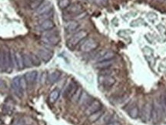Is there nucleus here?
Instances as JSON below:
<instances>
[{"label": "nucleus", "mask_w": 166, "mask_h": 125, "mask_svg": "<svg viewBox=\"0 0 166 125\" xmlns=\"http://www.w3.org/2000/svg\"><path fill=\"white\" fill-rule=\"evenodd\" d=\"M42 5V2H37V1H33L32 3L30 4L31 9H38L39 8V6Z\"/></svg>", "instance_id": "obj_33"}, {"label": "nucleus", "mask_w": 166, "mask_h": 125, "mask_svg": "<svg viewBox=\"0 0 166 125\" xmlns=\"http://www.w3.org/2000/svg\"><path fill=\"white\" fill-rule=\"evenodd\" d=\"M113 63H114V59L108 60V61H99V62L96 63L95 67L98 69H100V70H103V69L109 68L112 65Z\"/></svg>", "instance_id": "obj_17"}, {"label": "nucleus", "mask_w": 166, "mask_h": 125, "mask_svg": "<svg viewBox=\"0 0 166 125\" xmlns=\"http://www.w3.org/2000/svg\"><path fill=\"white\" fill-rule=\"evenodd\" d=\"M0 72H5L4 52L0 51Z\"/></svg>", "instance_id": "obj_32"}, {"label": "nucleus", "mask_w": 166, "mask_h": 125, "mask_svg": "<svg viewBox=\"0 0 166 125\" xmlns=\"http://www.w3.org/2000/svg\"><path fill=\"white\" fill-rule=\"evenodd\" d=\"M83 6L80 3H74V4L70 5L66 9V13H67V15H78L83 12Z\"/></svg>", "instance_id": "obj_7"}, {"label": "nucleus", "mask_w": 166, "mask_h": 125, "mask_svg": "<svg viewBox=\"0 0 166 125\" xmlns=\"http://www.w3.org/2000/svg\"><path fill=\"white\" fill-rule=\"evenodd\" d=\"M99 83L103 87L109 88L115 84V78L111 75H99L98 78Z\"/></svg>", "instance_id": "obj_5"}, {"label": "nucleus", "mask_w": 166, "mask_h": 125, "mask_svg": "<svg viewBox=\"0 0 166 125\" xmlns=\"http://www.w3.org/2000/svg\"><path fill=\"white\" fill-rule=\"evenodd\" d=\"M33 1H37V2H43V0H33Z\"/></svg>", "instance_id": "obj_39"}, {"label": "nucleus", "mask_w": 166, "mask_h": 125, "mask_svg": "<svg viewBox=\"0 0 166 125\" xmlns=\"http://www.w3.org/2000/svg\"><path fill=\"white\" fill-rule=\"evenodd\" d=\"M29 55H30L32 66H35V67L40 66V64H41V59L38 58V55L34 53H29Z\"/></svg>", "instance_id": "obj_24"}, {"label": "nucleus", "mask_w": 166, "mask_h": 125, "mask_svg": "<svg viewBox=\"0 0 166 125\" xmlns=\"http://www.w3.org/2000/svg\"><path fill=\"white\" fill-rule=\"evenodd\" d=\"M60 96V91L59 89H54L53 91L51 92L49 96V102L53 104V103L56 102L57 100L59 99Z\"/></svg>", "instance_id": "obj_23"}, {"label": "nucleus", "mask_w": 166, "mask_h": 125, "mask_svg": "<svg viewBox=\"0 0 166 125\" xmlns=\"http://www.w3.org/2000/svg\"><path fill=\"white\" fill-rule=\"evenodd\" d=\"M91 96H90L87 92H83L81 96H80L79 100L78 103L80 104V105H82V106L85 105V106H86V107H88V106L89 105L90 103L92 101H91Z\"/></svg>", "instance_id": "obj_15"}, {"label": "nucleus", "mask_w": 166, "mask_h": 125, "mask_svg": "<svg viewBox=\"0 0 166 125\" xmlns=\"http://www.w3.org/2000/svg\"><path fill=\"white\" fill-rule=\"evenodd\" d=\"M71 5L70 0H59L58 3L59 7L61 9H66Z\"/></svg>", "instance_id": "obj_28"}, {"label": "nucleus", "mask_w": 166, "mask_h": 125, "mask_svg": "<svg viewBox=\"0 0 166 125\" xmlns=\"http://www.w3.org/2000/svg\"><path fill=\"white\" fill-rule=\"evenodd\" d=\"M147 17H148L150 20L153 21V20L156 19V18H158V15L157 14L154 13V12H150V13H148V15H147Z\"/></svg>", "instance_id": "obj_36"}, {"label": "nucleus", "mask_w": 166, "mask_h": 125, "mask_svg": "<svg viewBox=\"0 0 166 125\" xmlns=\"http://www.w3.org/2000/svg\"><path fill=\"white\" fill-rule=\"evenodd\" d=\"M152 104L150 103H146L145 104L142 110V119L145 122H148L151 119V115H152Z\"/></svg>", "instance_id": "obj_11"}, {"label": "nucleus", "mask_w": 166, "mask_h": 125, "mask_svg": "<svg viewBox=\"0 0 166 125\" xmlns=\"http://www.w3.org/2000/svg\"><path fill=\"white\" fill-rule=\"evenodd\" d=\"M32 122V121L30 118H20L15 125H31Z\"/></svg>", "instance_id": "obj_27"}, {"label": "nucleus", "mask_w": 166, "mask_h": 125, "mask_svg": "<svg viewBox=\"0 0 166 125\" xmlns=\"http://www.w3.org/2000/svg\"><path fill=\"white\" fill-rule=\"evenodd\" d=\"M12 89L13 91L14 94L18 98H22L24 95L25 91L23 90L22 87L21 82H20V76L15 77L12 81Z\"/></svg>", "instance_id": "obj_3"}, {"label": "nucleus", "mask_w": 166, "mask_h": 125, "mask_svg": "<svg viewBox=\"0 0 166 125\" xmlns=\"http://www.w3.org/2000/svg\"><path fill=\"white\" fill-rule=\"evenodd\" d=\"M6 87H7V86H6V81H5L4 80L0 78V88L4 89V88H6Z\"/></svg>", "instance_id": "obj_37"}, {"label": "nucleus", "mask_w": 166, "mask_h": 125, "mask_svg": "<svg viewBox=\"0 0 166 125\" xmlns=\"http://www.w3.org/2000/svg\"><path fill=\"white\" fill-rule=\"evenodd\" d=\"M14 63L16 64V67L18 70H22L25 68L23 62V55L21 52H15L13 53Z\"/></svg>", "instance_id": "obj_12"}, {"label": "nucleus", "mask_w": 166, "mask_h": 125, "mask_svg": "<svg viewBox=\"0 0 166 125\" xmlns=\"http://www.w3.org/2000/svg\"><path fill=\"white\" fill-rule=\"evenodd\" d=\"M60 77H61V72L59 71H53L47 75V81H46L49 84H54L59 80Z\"/></svg>", "instance_id": "obj_14"}, {"label": "nucleus", "mask_w": 166, "mask_h": 125, "mask_svg": "<svg viewBox=\"0 0 166 125\" xmlns=\"http://www.w3.org/2000/svg\"><path fill=\"white\" fill-rule=\"evenodd\" d=\"M14 110V104L12 103V101H6V103L3 105V113L6 114V115H12V112H13Z\"/></svg>", "instance_id": "obj_20"}, {"label": "nucleus", "mask_w": 166, "mask_h": 125, "mask_svg": "<svg viewBox=\"0 0 166 125\" xmlns=\"http://www.w3.org/2000/svg\"><path fill=\"white\" fill-rule=\"evenodd\" d=\"M98 47H99V42L93 38H89L84 41L80 47V49L83 52H90L95 50Z\"/></svg>", "instance_id": "obj_4"}, {"label": "nucleus", "mask_w": 166, "mask_h": 125, "mask_svg": "<svg viewBox=\"0 0 166 125\" xmlns=\"http://www.w3.org/2000/svg\"><path fill=\"white\" fill-rule=\"evenodd\" d=\"M52 15H53V14H52V12H49V13H46V14H43V15H38V18L40 21H45V20L50 19V18L52 17Z\"/></svg>", "instance_id": "obj_31"}, {"label": "nucleus", "mask_w": 166, "mask_h": 125, "mask_svg": "<svg viewBox=\"0 0 166 125\" xmlns=\"http://www.w3.org/2000/svg\"><path fill=\"white\" fill-rule=\"evenodd\" d=\"M23 55V62H24L25 68H30L32 66V61H31V58L29 54L24 53L22 54Z\"/></svg>", "instance_id": "obj_26"}, {"label": "nucleus", "mask_w": 166, "mask_h": 125, "mask_svg": "<svg viewBox=\"0 0 166 125\" xmlns=\"http://www.w3.org/2000/svg\"><path fill=\"white\" fill-rule=\"evenodd\" d=\"M82 93H83V91H82V89L80 88H79L78 90L75 92V93L74 94L73 96L72 97L71 100H72L73 102H78L79 100V98H80V96H81Z\"/></svg>", "instance_id": "obj_30"}, {"label": "nucleus", "mask_w": 166, "mask_h": 125, "mask_svg": "<svg viewBox=\"0 0 166 125\" xmlns=\"http://www.w3.org/2000/svg\"><path fill=\"white\" fill-rule=\"evenodd\" d=\"M79 87L77 85L75 81H71L69 84L67 85L66 88L64 91V96L66 98H72V97L73 96L74 94L75 93L77 90H78Z\"/></svg>", "instance_id": "obj_9"}, {"label": "nucleus", "mask_w": 166, "mask_h": 125, "mask_svg": "<svg viewBox=\"0 0 166 125\" xmlns=\"http://www.w3.org/2000/svg\"><path fill=\"white\" fill-rule=\"evenodd\" d=\"M42 41L49 45H57L61 41V38L56 32L49 30L43 33Z\"/></svg>", "instance_id": "obj_1"}, {"label": "nucleus", "mask_w": 166, "mask_h": 125, "mask_svg": "<svg viewBox=\"0 0 166 125\" xmlns=\"http://www.w3.org/2000/svg\"><path fill=\"white\" fill-rule=\"evenodd\" d=\"M106 125H121V124L119 121H111V122L108 123Z\"/></svg>", "instance_id": "obj_38"}, {"label": "nucleus", "mask_w": 166, "mask_h": 125, "mask_svg": "<svg viewBox=\"0 0 166 125\" xmlns=\"http://www.w3.org/2000/svg\"><path fill=\"white\" fill-rule=\"evenodd\" d=\"M31 125H34V124H31Z\"/></svg>", "instance_id": "obj_41"}, {"label": "nucleus", "mask_w": 166, "mask_h": 125, "mask_svg": "<svg viewBox=\"0 0 166 125\" xmlns=\"http://www.w3.org/2000/svg\"><path fill=\"white\" fill-rule=\"evenodd\" d=\"M115 56V55L112 51H102L96 56L95 60L98 62L102 61H108V60L114 59Z\"/></svg>", "instance_id": "obj_8"}, {"label": "nucleus", "mask_w": 166, "mask_h": 125, "mask_svg": "<svg viewBox=\"0 0 166 125\" xmlns=\"http://www.w3.org/2000/svg\"><path fill=\"white\" fill-rule=\"evenodd\" d=\"M156 28H157V29L161 32V33L163 34V35H166V28L165 27V26L159 24L156 26Z\"/></svg>", "instance_id": "obj_35"}, {"label": "nucleus", "mask_w": 166, "mask_h": 125, "mask_svg": "<svg viewBox=\"0 0 166 125\" xmlns=\"http://www.w3.org/2000/svg\"><path fill=\"white\" fill-rule=\"evenodd\" d=\"M52 5L50 4V3L41 5V6H39V8H38V9H36V15L38 16V15H43V14L49 13V12H52Z\"/></svg>", "instance_id": "obj_16"}, {"label": "nucleus", "mask_w": 166, "mask_h": 125, "mask_svg": "<svg viewBox=\"0 0 166 125\" xmlns=\"http://www.w3.org/2000/svg\"><path fill=\"white\" fill-rule=\"evenodd\" d=\"M40 28L44 31L52 30V29H53L54 28H55V23L51 19L45 20V21H42V22L40 23Z\"/></svg>", "instance_id": "obj_18"}, {"label": "nucleus", "mask_w": 166, "mask_h": 125, "mask_svg": "<svg viewBox=\"0 0 166 125\" xmlns=\"http://www.w3.org/2000/svg\"><path fill=\"white\" fill-rule=\"evenodd\" d=\"M111 73H112V70L111 69L106 68L101 71L99 75H111Z\"/></svg>", "instance_id": "obj_34"}, {"label": "nucleus", "mask_w": 166, "mask_h": 125, "mask_svg": "<svg viewBox=\"0 0 166 125\" xmlns=\"http://www.w3.org/2000/svg\"><path fill=\"white\" fill-rule=\"evenodd\" d=\"M143 51L144 55L145 56V58L149 63L154 62V58H153V50L148 46H145L142 49Z\"/></svg>", "instance_id": "obj_19"}, {"label": "nucleus", "mask_w": 166, "mask_h": 125, "mask_svg": "<svg viewBox=\"0 0 166 125\" xmlns=\"http://www.w3.org/2000/svg\"><path fill=\"white\" fill-rule=\"evenodd\" d=\"M102 107V104H101L100 101H98V100H93V101L90 103L89 105L86 107L85 114L87 115V116H89V115H91V114L101 110Z\"/></svg>", "instance_id": "obj_6"}, {"label": "nucleus", "mask_w": 166, "mask_h": 125, "mask_svg": "<svg viewBox=\"0 0 166 125\" xmlns=\"http://www.w3.org/2000/svg\"><path fill=\"white\" fill-rule=\"evenodd\" d=\"M142 25H146V23L142 18H138V19L133 20V21L130 22V26H132V27H138V26Z\"/></svg>", "instance_id": "obj_29"}, {"label": "nucleus", "mask_w": 166, "mask_h": 125, "mask_svg": "<svg viewBox=\"0 0 166 125\" xmlns=\"http://www.w3.org/2000/svg\"><path fill=\"white\" fill-rule=\"evenodd\" d=\"M128 115L131 117L132 119H137L139 116V109L137 106L132 107L128 111Z\"/></svg>", "instance_id": "obj_25"}, {"label": "nucleus", "mask_w": 166, "mask_h": 125, "mask_svg": "<svg viewBox=\"0 0 166 125\" xmlns=\"http://www.w3.org/2000/svg\"><path fill=\"white\" fill-rule=\"evenodd\" d=\"M38 58L41 59V61H44V62H49L51 59H52V56H53V53L50 52L48 49H39L38 50Z\"/></svg>", "instance_id": "obj_10"}, {"label": "nucleus", "mask_w": 166, "mask_h": 125, "mask_svg": "<svg viewBox=\"0 0 166 125\" xmlns=\"http://www.w3.org/2000/svg\"><path fill=\"white\" fill-rule=\"evenodd\" d=\"M159 2H163L166 1V0H159Z\"/></svg>", "instance_id": "obj_40"}, {"label": "nucleus", "mask_w": 166, "mask_h": 125, "mask_svg": "<svg viewBox=\"0 0 166 125\" xmlns=\"http://www.w3.org/2000/svg\"><path fill=\"white\" fill-rule=\"evenodd\" d=\"M88 35V32L85 30H81L79 32H76L74 34L72 37L69 39L67 42L68 47L70 49H73L75 48L80 41H82L84 38H85Z\"/></svg>", "instance_id": "obj_2"}, {"label": "nucleus", "mask_w": 166, "mask_h": 125, "mask_svg": "<svg viewBox=\"0 0 166 125\" xmlns=\"http://www.w3.org/2000/svg\"><path fill=\"white\" fill-rule=\"evenodd\" d=\"M37 77H38V72L36 71H31V72H27L24 75V78L26 79V82L29 85L35 84L36 81Z\"/></svg>", "instance_id": "obj_13"}, {"label": "nucleus", "mask_w": 166, "mask_h": 125, "mask_svg": "<svg viewBox=\"0 0 166 125\" xmlns=\"http://www.w3.org/2000/svg\"><path fill=\"white\" fill-rule=\"evenodd\" d=\"M79 26V24L77 21H69L65 25V29L66 32H72L76 30Z\"/></svg>", "instance_id": "obj_21"}, {"label": "nucleus", "mask_w": 166, "mask_h": 125, "mask_svg": "<svg viewBox=\"0 0 166 125\" xmlns=\"http://www.w3.org/2000/svg\"><path fill=\"white\" fill-rule=\"evenodd\" d=\"M103 114H104V112H103V111L102 110V109L99 111H98L95 112V113L91 114V115H90L89 116H88V121L91 123L96 122L98 120H99L101 118H102V116L103 115Z\"/></svg>", "instance_id": "obj_22"}]
</instances>
